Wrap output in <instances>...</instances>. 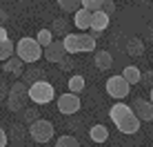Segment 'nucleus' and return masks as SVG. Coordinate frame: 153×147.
Wrapping results in <instances>:
<instances>
[{
  "label": "nucleus",
  "instance_id": "f257e3e1",
  "mask_svg": "<svg viewBox=\"0 0 153 147\" xmlns=\"http://www.w3.org/2000/svg\"><path fill=\"white\" fill-rule=\"evenodd\" d=\"M67 54H91L96 51V36L93 34H67L62 38Z\"/></svg>",
  "mask_w": 153,
  "mask_h": 147
},
{
  "label": "nucleus",
  "instance_id": "f03ea898",
  "mask_svg": "<svg viewBox=\"0 0 153 147\" xmlns=\"http://www.w3.org/2000/svg\"><path fill=\"white\" fill-rule=\"evenodd\" d=\"M16 56L22 58V62H38L42 56V47L36 38H22L16 45Z\"/></svg>",
  "mask_w": 153,
  "mask_h": 147
},
{
  "label": "nucleus",
  "instance_id": "7ed1b4c3",
  "mask_svg": "<svg viewBox=\"0 0 153 147\" xmlns=\"http://www.w3.org/2000/svg\"><path fill=\"white\" fill-rule=\"evenodd\" d=\"M29 98L33 100L36 105H47L56 98V92H53V85L47 80H36L29 85Z\"/></svg>",
  "mask_w": 153,
  "mask_h": 147
},
{
  "label": "nucleus",
  "instance_id": "20e7f679",
  "mask_svg": "<svg viewBox=\"0 0 153 147\" xmlns=\"http://www.w3.org/2000/svg\"><path fill=\"white\" fill-rule=\"evenodd\" d=\"M25 96H29V87L25 82H13L7 94V107L11 112H20L25 107Z\"/></svg>",
  "mask_w": 153,
  "mask_h": 147
},
{
  "label": "nucleus",
  "instance_id": "39448f33",
  "mask_svg": "<svg viewBox=\"0 0 153 147\" xmlns=\"http://www.w3.org/2000/svg\"><path fill=\"white\" fill-rule=\"evenodd\" d=\"M29 136L36 140V143H49L51 138H53V125L49 123V120H33V123L29 125Z\"/></svg>",
  "mask_w": 153,
  "mask_h": 147
},
{
  "label": "nucleus",
  "instance_id": "423d86ee",
  "mask_svg": "<svg viewBox=\"0 0 153 147\" xmlns=\"http://www.w3.org/2000/svg\"><path fill=\"white\" fill-rule=\"evenodd\" d=\"M131 85L126 82V78L120 74V76H111L107 78V94L111 98H126V94H129Z\"/></svg>",
  "mask_w": 153,
  "mask_h": 147
},
{
  "label": "nucleus",
  "instance_id": "0eeeda50",
  "mask_svg": "<svg viewBox=\"0 0 153 147\" xmlns=\"http://www.w3.org/2000/svg\"><path fill=\"white\" fill-rule=\"evenodd\" d=\"M82 107L80 98H78V94H62L60 98H58V112L65 114V116H71V114H78V109Z\"/></svg>",
  "mask_w": 153,
  "mask_h": 147
},
{
  "label": "nucleus",
  "instance_id": "6e6552de",
  "mask_svg": "<svg viewBox=\"0 0 153 147\" xmlns=\"http://www.w3.org/2000/svg\"><path fill=\"white\" fill-rule=\"evenodd\" d=\"M65 56H67V49H65V43H62V40H51V45L45 47V58L49 62H56L58 65Z\"/></svg>",
  "mask_w": 153,
  "mask_h": 147
},
{
  "label": "nucleus",
  "instance_id": "1a4fd4ad",
  "mask_svg": "<svg viewBox=\"0 0 153 147\" xmlns=\"http://www.w3.org/2000/svg\"><path fill=\"white\" fill-rule=\"evenodd\" d=\"M140 123H142V120L135 116V112H131V114H126L124 118H120L118 123H115V127H118L122 134H138Z\"/></svg>",
  "mask_w": 153,
  "mask_h": 147
},
{
  "label": "nucleus",
  "instance_id": "9d476101",
  "mask_svg": "<svg viewBox=\"0 0 153 147\" xmlns=\"http://www.w3.org/2000/svg\"><path fill=\"white\" fill-rule=\"evenodd\" d=\"M109 18H111V16L107 11H102V9H98V11L91 14V31H93V36L102 34V31L109 27Z\"/></svg>",
  "mask_w": 153,
  "mask_h": 147
},
{
  "label": "nucleus",
  "instance_id": "9b49d317",
  "mask_svg": "<svg viewBox=\"0 0 153 147\" xmlns=\"http://www.w3.org/2000/svg\"><path fill=\"white\" fill-rule=\"evenodd\" d=\"M22 58H18V56H9L7 60H4L2 65V71L7 74V76H13V78H20L22 76Z\"/></svg>",
  "mask_w": 153,
  "mask_h": 147
},
{
  "label": "nucleus",
  "instance_id": "f8f14e48",
  "mask_svg": "<svg viewBox=\"0 0 153 147\" xmlns=\"http://www.w3.org/2000/svg\"><path fill=\"white\" fill-rule=\"evenodd\" d=\"M133 112H135V116H138L140 120L151 123V120H153V103L151 100H138Z\"/></svg>",
  "mask_w": 153,
  "mask_h": 147
},
{
  "label": "nucleus",
  "instance_id": "ddd939ff",
  "mask_svg": "<svg viewBox=\"0 0 153 147\" xmlns=\"http://www.w3.org/2000/svg\"><path fill=\"white\" fill-rule=\"evenodd\" d=\"M91 14L93 11H89V9H76V16H73V25H76L78 29H91Z\"/></svg>",
  "mask_w": 153,
  "mask_h": 147
},
{
  "label": "nucleus",
  "instance_id": "4468645a",
  "mask_svg": "<svg viewBox=\"0 0 153 147\" xmlns=\"http://www.w3.org/2000/svg\"><path fill=\"white\" fill-rule=\"evenodd\" d=\"M131 112H133V109H131L126 103H115L113 107L109 109V118H111V120H113V125H115L120 118H124L126 114H131Z\"/></svg>",
  "mask_w": 153,
  "mask_h": 147
},
{
  "label": "nucleus",
  "instance_id": "2eb2a0df",
  "mask_svg": "<svg viewBox=\"0 0 153 147\" xmlns=\"http://www.w3.org/2000/svg\"><path fill=\"white\" fill-rule=\"evenodd\" d=\"M89 136H91L93 143H104V140L109 138V129L104 127V125H93V127L89 129Z\"/></svg>",
  "mask_w": 153,
  "mask_h": 147
},
{
  "label": "nucleus",
  "instance_id": "dca6fc26",
  "mask_svg": "<svg viewBox=\"0 0 153 147\" xmlns=\"http://www.w3.org/2000/svg\"><path fill=\"white\" fill-rule=\"evenodd\" d=\"M93 62H96V67L98 69H109V67L113 65V58H111V54L109 51H96V58H93Z\"/></svg>",
  "mask_w": 153,
  "mask_h": 147
},
{
  "label": "nucleus",
  "instance_id": "f3484780",
  "mask_svg": "<svg viewBox=\"0 0 153 147\" xmlns=\"http://www.w3.org/2000/svg\"><path fill=\"white\" fill-rule=\"evenodd\" d=\"M122 76L126 78V82H129V85H138L140 78H142V71L138 69V67H126V69L122 71Z\"/></svg>",
  "mask_w": 153,
  "mask_h": 147
},
{
  "label": "nucleus",
  "instance_id": "a211bd4d",
  "mask_svg": "<svg viewBox=\"0 0 153 147\" xmlns=\"http://www.w3.org/2000/svg\"><path fill=\"white\" fill-rule=\"evenodd\" d=\"M51 31H53L56 36H62V38H65V36L69 34V22H67L65 18H60V20H53V25H51Z\"/></svg>",
  "mask_w": 153,
  "mask_h": 147
},
{
  "label": "nucleus",
  "instance_id": "6ab92c4d",
  "mask_svg": "<svg viewBox=\"0 0 153 147\" xmlns=\"http://www.w3.org/2000/svg\"><path fill=\"white\" fill-rule=\"evenodd\" d=\"M126 51H129L131 56H142L144 54V45H142L140 38H131L129 45H126Z\"/></svg>",
  "mask_w": 153,
  "mask_h": 147
},
{
  "label": "nucleus",
  "instance_id": "aec40b11",
  "mask_svg": "<svg viewBox=\"0 0 153 147\" xmlns=\"http://www.w3.org/2000/svg\"><path fill=\"white\" fill-rule=\"evenodd\" d=\"M13 51H16V45L11 43V40H2L0 43V60H7L9 56H13Z\"/></svg>",
  "mask_w": 153,
  "mask_h": 147
},
{
  "label": "nucleus",
  "instance_id": "412c9836",
  "mask_svg": "<svg viewBox=\"0 0 153 147\" xmlns=\"http://www.w3.org/2000/svg\"><path fill=\"white\" fill-rule=\"evenodd\" d=\"M36 80H45V71L38 69V67H31L29 71H25V82H36Z\"/></svg>",
  "mask_w": 153,
  "mask_h": 147
},
{
  "label": "nucleus",
  "instance_id": "4be33fe9",
  "mask_svg": "<svg viewBox=\"0 0 153 147\" xmlns=\"http://www.w3.org/2000/svg\"><path fill=\"white\" fill-rule=\"evenodd\" d=\"M36 40H38V45H40V47L51 45V40H53V31H51V29H40V31H38V36H36Z\"/></svg>",
  "mask_w": 153,
  "mask_h": 147
},
{
  "label": "nucleus",
  "instance_id": "5701e85b",
  "mask_svg": "<svg viewBox=\"0 0 153 147\" xmlns=\"http://www.w3.org/2000/svg\"><path fill=\"white\" fill-rule=\"evenodd\" d=\"M84 89V78L78 74V76H71L69 78V92H73V94H80Z\"/></svg>",
  "mask_w": 153,
  "mask_h": 147
},
{
  "label": "nucleus",
  "instance_id": "b1692460",
  "mask_svg": "<svg viewBox=\"0 0 153 147\" xmlns=\"http://www.w3.org/2000/svg\"><path fill=\"white\" fill-rule=\"evenodd\" d=\"M56 147H80V143H78V138H76V136L65 134V136H60V138H58Z\"/></svg>",
  "mask_w": 153,
  "mask_h": 147
},
{
  "label": "nucleus",
  "instance_id": "393cba45",
  "mask_svg": "<svg viewBox=\"0 0 153 147\" xmlns=\"http://www.w3.org/2000/svg\"><path fill=\"white\" fill-rule=\"evenodd\" d=\"M104 2H107V0H80V4L84 9H89V11H98V9H102Z\"/></svg>",
  "mask_w": 153,
  "mask_h": 147
},
{
  "label": "nucleus",
  "instance_id": "a878e982",
  "mask_svg": "<svg viewBox=\"0 0 153 147\" xmlns=\"http://www.w3.org/2000/svg\"><path fill=\"white\" fill-rule=\"evenodd\" d=\"M58 4H60V9H65V11H76L80 0H58Z\"/></svg>",
  "mask_w": 153,
  "mask_h": 147
},
{
  "label": "nucleus",
  "instance_id": "bb28decb",
  "mask_svg": "<svg viewBox=\"0 0 153 147\" xmlns=\"http://www.w3.org/2000/svg\"><path fill=\"white\" fill-rule=\"evenodd\" d=\"M33 120H38V112H36L33 107H27V109H25V123L31 125Z\"/></svg>",
  "mask_w": 153,
  "mask_h": 147
},
{
  "label": "nucleus",
  "instance_id": "cd10ccee",
  "mask_svg": "<svg viewBox=\"0 0 153 147\" xmlns=\"http://www.w3.org/2000/svg\"><path fill=\"white\" fill-rule=\"evenodd\" d=\"M140 82H144L146 87L153 85V71H144V74H142V78H140Z\"/></svg>",
  "mask_w": 153,
  "mask_h": 147
},
{
  "label": "nucleus",
  "instance_id": "c85d7f7f",
  "mask_svg": "<svg viewBox=\"0 0 153 147\" xmlns=\"http://www.w3.org/2000/svg\"><path fill=\"white\" fill-rule=\"evenodd\" d=\"M58 67H60V69H71V58H69V54H67L65 58L58 62Z\"/></svg>",
  "mask_w": 153,
  "mask_h": 147
},
{
  "label": "nucleus",
  "instance_id": "c756f323",
  "mask_svg": "<svg viewBox=\"0 0 153 147\" xmlns=\"http://www.w3.org/2000/svg\"><path fill=\"white\" fill-rule=\"evenodd\" d=\"M102 11H107L109 16H111V14L115 11V4H113V0H107V2L102 4Z\"/></svg>",
  "mask_w": 153,
  "mask_h": 147
},
{
  "label": "nucleus",
  "instance_id": "7c9ffc66",
  "mask_svg": "<svg viewBox=\"0 0 153 147\" xmlns=\"http://www.w3.org/2000/svg\"><path fill=\"white\" fill-rule=\"evenodd\" d=\"M7 94H9V89H7V85H4V82L0 80V103H2V100H7Z\"/></svg>",
  "mask_w": 153,
  "mask_h": 147
},
{
  "label": "nucleus",
  "instance_id": "2f4dec72",
  "mask_svg": "<svg viewBox=\"0 0 153 147\" xmlns=\"http://www.w3.org/2000/svg\"><path fill=\"white\" fill-rule=\"evenodd\" d=\"M7 132H4V129H0V147H7Z\"/></svg>",
  "mask_w": 153,
  "mask_h": 147
},
{
  "label": "nucleus",
  "instance_id": "473e14b6",
  "mask_svg": "<svg viewBox=\"0 0 153 147\" xmlns=\"http://www.w3.org/2000/svg\"><path fill=\"white\" fill-rule=\"evenodd\" d=\"M7 20H9V14L4 11V9H0V25H4Z\"/></svg>",
  "mask_w": 153,
  "mask_h": 147
},
{
  "label": "nucleus",
  "instance_id": "72a5a7b5",
  "mask_svg": "<svg viewBox=\"0 0 153 147\" xmlns=\"http://www.w3.org/2000/svg\"><path fill=\"white\" fill-rule=\"evenodd\" d=\"M7 38H9V36H7V29L0 25V43H2V40H7Z\"/></svg>",
  "mask_w": 153,
  "mask_h": 147
},
{
  "label": "nucleus",
  "instance_id": "f704fd0d",
  "mask_svg": "<svg viewBox=\"0 0 153 147\" xmlns=\"http://www.w3.org/2000/svg\"><path fill=\"white\" fill-rule=\"evenodd\" d=\"M151 103H153V87H151Z\"/></svg>",
  "mask_w": 153,
  "mask_h": 147
},
{
  "label": "nucleus",
  "instance_id": "c9c22d12",
  "mask_svg": "<svg viewBox=\"0 0 153 147\" xmlns=\"http://www.w3.org/2000/svg\"><path fill=\"white\" fill-rule=\"evenodd\" d=\"M151 2H153V0H151Z\"/></svg>",
  "mask_w": 153,
  "mask_h": 147
}]
</instances>
